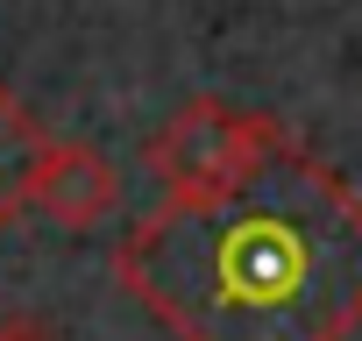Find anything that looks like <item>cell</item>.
<instances>
[{
  "label": "cell",
  "instance_id": "cell-3",
  "mask_svg": "<svg viewBox=\"0 0 362 341\" xmlns=\"http://www.w3.org/2000/svg\"><path fill=\"white\" fill-rule=\"evenodd\" d=\"M29 207L43 221L71 228V235H93L121 207V170H114L107 149L71 142V135H50L43 156H36V170H29Z\"/></svg>",
  "mask_w": 362,
  "mask_h": 341
},
{
  "label": "cell",
  "instance_id": "cell-2",
  "mask_svg": "<svg viewBox=\"0 0 362 341\" xmlns=\"http://www.w3.org/2000/svg\"><path fill=\"white\" fill-rule=\"evenodd\" d=\"M284 142H291V128L277 114H256L235 100H185L142 142V163L163 185V200H221L242 178H256Z\"/></svg>",
  "mask_w": 362,
  "mask_h": 341
},
{
  "label": "cell",
  "instance_id": "cell-5",
  "mask_svg": "<svg viewBox=\"0 0 362 341\" xmlns=\"http://www.w3.org/2000/svg\"><path fill=\"white\" fill-rule=\"evenodd\" d=\"M0 341H64L43 313H0Z\"/></svg>",
  "mask_w": 362,
  "mask_h": 341
},
{
  "label": "cell",
  "instance_id": "cell-1",
  "mask_svg": "<svg viewBox=\"0 0 362 341\" xmlns=\"http://www.w3.org/2000/svg\"><path fill=\"white\" fill-rule=\"evenodd\" d=\"M114 284L170 341H348L362 327V192L284 142L221 200H163L114 242Z\"/></svg>",
  "mask_w": 362,
  "mask_h": 341
},
{
  "label": "cell",
  "instance_id": "cell-4",
  "mask_svg": "<svg viewBox=\"0 0 362 341\" xmlns=\"http://www.w3.org/2000/svg\"><path fill=\"white\" fill-rule=\"evenodd\" d=\"M43 142H50V128H43L8 86H0V228L29 207V170H36Z\"/></svg>",
  "mask_w": 362,
  "mask_h": 341
}]
</instances>
